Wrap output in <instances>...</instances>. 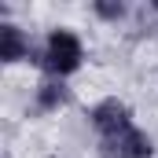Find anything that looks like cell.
I'll use <instances>...</instances> for the list:
<instances>
[{
    "label": "cell",
    "instance_id": "cell-1",
    "mask_svg": "<svg viewBox=\"0 0 158 158\" xmlns=\"http://www.w3.org/2000/svg\"><path fill=\"white\" fill-rule=\"evenodd\" d=\"M81 59H85V52H81V40L77 33H70V30H52L48 40H44V48H40V66H44V74L55 81H63L66 74H74L81 66Z\"/></svg>",
    "mask_w": 158,
    "mask_h": 158
},
{
    "label": "cell",
    "instance_id": "cell-2",
    "mask_svg": "<svg viewBox=\"0 0 158 158\" xmlns=\"http://www.w3.org/2000/svg\"><path fill=\"white\" fill-rule=\"evenodd\" d=\"M99 155L103 158H151L155 147L132 125V129H121V132H110V136H99Z\"/></svg>",
    "mask_w": 158,
    "mask_h": 158
},
{
    "label": "cell",
    "instance_id": "cell-3",
    "mask_svg": "<svg viewBox=\"0 0 158 158\" xmlns=\"http://www.w3.org/2000/svg\"><path fill=\"white\" fill-rule=\"evenodd\" d=\"M88 118H92V125H96L99 136H110V132H121V129H132V114H129V107L118 103V99H103V103H96Z\"/></svg>",
    "mask_w": 158,
    "mask_h": 158
},
{
    "label": "cell",
    "instance_id": "cell-4",
    "mask_svg": "<svg viewBox=\"0 0 158 158\" xmlns=\"http://www.w3.org/2000/svg\"><path fill=\"white\" fill-rule=\"evenodd\" d=\"M26 55H33L30 40L22 37L19 26L4 22V26H0V59H4V63H19V59H26Z\"/></svg>",
    "mask_w": 158,
    "mask_h": 158
},
{
    "label": "cell",
    "instance_id": "cell-5",
    "mask_svg": "<svg viewBox=\"0 0 158 158\" xmlns=\"http://www.w3.org/2000/svg\"><path fill=\"white\" fill-rule=\"evenodd\" d=\"M63 103H66V88H63V81L48 77L37 88V107H40V110H55V107H63Z\"/></svg>",
    "mask_w": 158,
    "mask_h": 158
},
{
    "label": "cell",
    "instance_id": "cell-6",
    "mask_svg": "<svg viewBox=\"0 0 158 158\" xmlns=\"http://www.w3.org/2000/svg\"><path fill=\"white\" fill-rule=\"evenodd\" d=\"M96 11H99L103 19H121V15H125L121 4H96Z\"/></svg>",
    "mask_w": 158,
    "mask_h": 158
}]
</instances>
